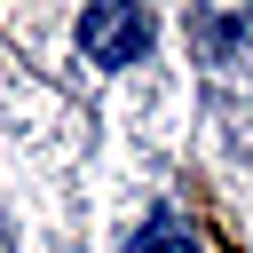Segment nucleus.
Segmentation results:
<instances>
[{
	"instance_id": "f257e3e1",
	"label": "nucleus",
	"mask_w": 253,
	"mask_h": 253,
	"mask_svg": "<svg viewBox=\"0 0 253 253\" xmlns=\"http://www.w3.org/2000/svg\"><path fill=\"white\" fill-rule=\"evenodd\" d=\"M142 40H150V16L142 8H87L79 16V47L95 63H126V55H142Z\"/></svg>"
},
{
	"instance_id": "f03ea898",
	"label": "nucleus",
	"mask_w": 253,
	"mask_h": 253,
	"mask_svg": "<svg viewBox=\"0 0 253 253\" xmlns=\"http://www.w3.org/2000/svg\"><path fill=\"white\" fill-rule=\"evenodd\" d=\"M126 253H198V245H190V229H182V221H166V213H158V221H142V229H134V245H126Z\"/></svg>"
}]
</instances>
